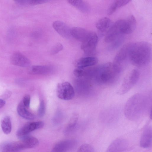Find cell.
Instances as JSON below:
<instances>
[{"label":"cell","mask_w":152,"mask_h":152,"mask_svg":"<svg viewBox=\"0 0 152 152\" xmlns=\"http://www.w3.org/2000/svg\"><path fill=\"white\" fill-rule=\"evenodd\" d=\"M58 97L61 99L68 100L75 96V91L72 85L68 82H64L58 84L56 89Z\"/></svg>","instance_id":"8992f818"},{"label":"cell","mask_w":152,"mask_h":152,"mask_svg":"<svg viewBox=\"0 0 152 152\" xmlns=\"http://www.w3.org/2000/svg\"><path fill=\"white\" fill-rule=\"evenodd\" d=\"M27 108L21 101L17 106V111L18 114L20 116L25 119L29 120L34 119L35 116L30 112Z\"/></svg>","instance_id":"44dd1931"},{"label":"cell","mask_w":152,"mask_h":152,"mask_svg":"<svg viewBox=\"0 0 152 152\" xmlns=\"http://www.w3.org/2000/svg\"><path fill=\"white\" fill-rule=\"evenodd\" d=\"M98 61L97 57L89 56L80 58L76 62L75 65L77 68H83L96 64Z\"/></svg>","instance_id":"2e32d148"},{"label":"cell","mask_w":152,"mask_h":152,"mask_svg":"<svg viewBox=\"0 0 152 152\" xmlns=\"http://www.w3.org/2000/svg\"><path fill=\"white\" fill-rule=\"evenodd\" d=\"M44 123L42 121L28 123L19 129L17 132L16 135L21 139L36 129L42 128L44 126Z\"/></svg>","instance_id":"ba28073f"},{"label":"cell","mask_w":152,"mask_h":152,"mask_svg":"<svg viewBox=\"0 0 152 152\" xmlns=\"http://www.w3.org/2000/svg\"><path fill=\"white\" fill-rule=\"evenodd\" d=\"M124 39L123 35L120 36L110 43V44L108 46V49L110 50L116 49L123 43Z\"/></svg>","instance_id":"d4e9b609"},{"label":"cell","mask_w":152,"mask_h":152,"mask_svg":"<svg viewBox=\"0 0 152 152\" xmlns=\"http://www.w3.org/2000/svg\"><path fill=\"white\" fill-rule=\"evenodd\" d=\"M136 24V19L133 15H131L126 19H124L123 24L124 34L132 33L135 29Z\"/></svg>","instance_id":"e0dca14e"},{"label":"cell","mask_w":152,"mask_h":152,"mask_svg":"<svg viewBox=\"0 0 152 152\" xmlns=\"http://www.w3.org/2000/svg\"><path fill=\"white\" fill-rule=\"evenodd\" d=\"M10 62L13 65L23 67L30 66V60L25 56L19 52L14 53L11 56Z\"/></svg>","instance_id":"9c48e42d"},{"label":"cell","mask_w":152,"mask_h":152,"mask_svg":"<svg viewBox=\"0 0 152 152\" xmlns=\"http://www.w3.org/2000/svg\"><path fill=\"white\" fill-rule=\"evenodd\" d=\"M129 146L128 141L122 138L114 140L108 147L107 152H123L126 150Z\"/></svg>","instance_id":"30bf717a"},{"label":"cell","mask_w":152,"mask_h":152,"mask_svg":"<svg viewBox=\"0 0 152 152\" xmlns=\"http://www.w3.org/2000/svg\"><path fill=\"white\" fill-rule=\"evenodd\" d=\"M30 100V96L28 94L25 95L23 97L22 101L24 105L27 108H28L29 107Z\"/></svg>","instance_id":"f546056e"},{"label":"cell","mask_w":152,"mask_h":152,"mask_svg":"<svg viewBox=\"0 0 152 152\" xmlns=\"http://www.w3.org/2000/svg\"><path fill=\"white\" fill-rule=\"evenodd\" d=\"M131 1V0H115L108 9V15H112L118 8L126 5Z\"/></svg>","instance_id":"603a6c76"},{"label":"cell","mask_w":152,"mask_h":152,"mask_svg":"<svg viewBox=\"0 0 152 152\" xmlns=\"http://www.w3.org/2000/svg\"><path fill=\"white\" fill-rule=\"evenodd\" d=\"M128 43L121 49L115 56L113 63L122 69L123 64L128 58Z\"/></svg>","instance_id":"4fadbf2b"},{"label":"cell","mask_w":152,"mask_h":152,"mask_svg":"<svg viewBox=\"0 0 152 152\" xmlns=\"http://www.w3.org/2000/svg\"><path fill=\"white\" fill-rule=\"evenodd\" d=\"M111 20L108 18L104 17L99 19L96 24V27L100 34H106L112 25Z\"/></svg>","instance_id":"d6986e66"},{"label":"cell","mask_w":152,"mask_h":152,"mask_svg":"<svg viewBox=\"0 0 152 152\" xmlns=\"http://www.w3.org/2000/svg\"><path fill=\"white\" fill-rule=\"evenodd\" d=\"M140 72L137 69L132 70L124 79L118 91V94L122 95L129 91L136 84L139 77Z\"/></svg>","instance_id":"277c9868"},{"label":"cell","mask_w":152,"mask_h":152,"mask_svg":"<svg viewBox=\"0 0 152 152\" xmlns=\"http://www.w3.org/2000/svg\"><path fill=\"white\" fill-rule=\"evenodd\" d=\"M149 104V99L146 95L141 93L135 94L126 102L124 110L125 116L130 120H138L146 113Z\"/></svg>","instance_id":"7a4b0ae2"},{"label":"cell","mask_w":152,"mask_h":152,"mask_svg":"<svg viewBox=\"0 0 152 152\" xmlns=\"http://www.w3.org/2000/svg\"><path fill=\"white\" fill-rule=\"evenodd\" d=\"M151 45L145 42L128 43V59L133 65L139 68L147 65L151 60Z\"/></svg>","instance_id":"6da1fadb"},{"label":"cell","mask_w":152,"mask_h":152,"mask_svg":"<svg viewBox=\"0 0 152 152\" xmlns=\"http://www.w3.org/2000/svg\"><path fill=\"white\" fill-rule=\"evenodd\" d=\"M90 31L79 27H73L71 29L70 31L71 36L81 42L83 41L87 37Z\"/></svg>","instance_id":"ac0fdd59"},{"label":"cell","mask_w":152,"mask_h":152,"mask_svg":"<svg viewBox=\"0 0 152 152\" xmlns=\"http://www.w3.org/2000/svg\"><path fill=\"white\" fill-rule=\"evenodd\" d=\"M52 25L55 31L62 37L68 39L71 36V29L64 22L60 20L55 21Z\"/></svg>","instance_id":"8fae6325"},{"label":"cell","mask_w":152,"mask_h":152,"mask_svg":"<svg viewBox=\"0 0 152 152\" xmlns=\"http://www.w3.org/2000/svg\"><path fill=\"white\" fill-rule=\"evenodd\" d=\"M5 104V101L3 99H0V109L3 107Z\"/></svg>","instance_id":"d6a6232c"},{"label":"cell","mask_w":152,"mask_h":152,"mask_svg":"<svg viewBox=\"0 0 152 152\" xmlns=\"http://www.w3.org/2000/svg\"><path fill=\"white\" fill-rule=\"evenodd\" d=\"M63 48V46L60 43H58L55 45L52 48L50 53L51 55L56 54L62 50Z\"/></svg>","instance_id":"83f0119b"},{"label":"cell","mask_w":152,"mask_h":152,"mask_svg":"<svg viewBox=\"0 0 152 152\" xmlns=\"http://www.w3.org/2000/svg\"><path fill=\"white\" fill-rule=\"evenodd\" d=\"M73 74L76 77H81L85 75L86 71L83 68L77 67L74 70Z\"/></svg>","instance_id":"f1b7e54d"},{"label":"cell","mask_w":152,"mask_h":152,"mask_svg":"<svg viewBox=\"0 0 152 152\" xmlns=\"http://www.w3.org/2000/svg\"><path fill=\"white\" fill-rule=\"evenodd\" d=\"M45 112V106L43 100L40 102L38 110V115L39 117H42L44 115Z\"/></svg>","instance_id":"4316f807"},{"label":"cell","mask_w":152,"mask_h":152,"mask_svg":"<svg viewBox=\"0 0 152 152\" xmlns=\"http://www.w3.org/2000/svg\"><path fill=\"white\" fill-rule=\"evenodd\" d=\"M18 3L22 4H27V0H13Z\"/></svg>","instance_id":"1f68e13d"},{"label":"cell","mask_w":152,"mask_h":152,"mask_svg":"<svg viewBox=\"0 0 152 152\" xmlns=\"http://www.w3.org/2000/svg\"><path fill=\"white\" fill-rule=\"evenodd\" d=\"M152 129L150 126H147L144 129L140 140V145L142 148H147L151 146Z\"/></svg>","instance_id":"7c38bea8"},{"label":"cell","mask_w":152,"mask_h":152,"mask_svg":"<svg viewBox=\"0 0 152 152\" xmlns=\"http://www.w3.org/2000/svg\"><path fill=\"white\" fill-rule=\"evenodd\" d=\"M29 67L28 72L30 75H47L53 71L52 68L47 65H33Z\"/></svg>","instance_id":"9a60e30c"},{"label":"cell","mask_w":152,"mask_h":152,"mask_svg":"<svg viewBox=\"0 0 152 152\" xmlns=\"http://www.w3.org/2000/svg\"><path fill=\"white\" fill-rule=\"evenodd\" d=\"M121 20H118L112 24L105 34L104 41L110 43L120 37L123 35L121 31Z\"/></svg>","instance_id":"52a82bcc"},{"label":"cell","mask_w":152,"mask_h":152,"mask_svg":"<svg viewBox=\"0 0 152 152\" xmlns=\"http://www.w3.org/2000/svg\"><path fill=\"white\" fill-rule=\"evenodd\" d=\"M48 0H28V4L31 5H38L45 3Z\"/></svg>","instance_id":"4dcf8cb0"},{"label":"cell","mask_w":152,"mask_h":152,"mask_svg":"<svg viewBox=\"0 0 152 152\" xmlns=\"http://www.w3.org/2000/svg\"><path fill=\"white\" fill-rule=\"evenodd\" d=\"M68 2L79 11L83 13L89 12L88 6L83 0H67Z\"/></svg>","instance_id":"7402d4cb"},{"label":"cell","mask_w":152,"mask_h":152,"mask_svg":"<svg viewBox=\"0 0 152 152\" xmlns=\"http://www.w3.org/2000/svg\"><path fill=\"white\" fill-rule=\"evenodd\" d=\"M78 152H94L93 147L88 144H83L81 145L78 149Z\"/></svg>","instance_id":"484cf974"},{"label":"cell","mask_w":152,"mask_h":152,"mask_svg":"<svg viewBox=\"0 0 152 152\" xmlns=\"http://www.w3.org/2000/svg\"><path fill=\"white\" fill-rule=\"evenodd\" d=\"M98 41L96 33L90 31L87 37L82 42L81 48L86 55H93L95 53Z\"/></svg>","instance_id":"5b68a950"},{"label":"cell","mask_w":152,"mask_h":152,"mask_svg":"<svg viewBox=\"0 0 152 152\" xmlns=\"http://www.w3.org/2000/svg\"><path fill=\"white\" fill-rule=\"evenodd\" d=\"M20 141L23 149L34 147L39 143V141L37 138L28 135L20 139Z\"/></svg>","instance_id":"ffe728a7"},{"label":"cell","mask_w":152,"mask_h":152,"mask_svg":"<svg viewBox=\"0 0 152 152\" xmlns=\"http://www.w3.org/2000/svg\"><path fill=\"white\" fill-rule=\"evenodd\" d=\"M75 144V141L72 140H64L60 141L54 146L52 151L62 152L67 151L73 147Z\"/></svg>","instance_id":"5bb4252c"},{"label":"cell","mask_w":152,"mask_h":152,"mask_svg":"<svg viewBox=\"0 0 152 152\" xmlns=\"http://www.w3.org/2000/svg\"><path fill=\"white\" fill-rule=\"evenodd\" d=\"M2 130L5 134H10L12 130V124L10 117L7 116L2 119L1 124Z\"/></svg>","instance_id":"cb8c5ba5"},{"label":"cell","mask_w":152,"mask_h":152,"mask_svg":"<svg viewBox=\"0 0 152 152\" xmlns=\"http://www.w3.org/2000/svg\"><path fill=\"white\" fill-rule=\"evenodd\" d=\"M27 0V4H28V0Z\"/></svg>","instance_id":"836d02e7"},{"label":"cell","mask_w":152,"mask_h":152,"mask_svg":"<svg viewBox=\"0 0 152 152\" xmlns=\"http://www.w3.org/2000/svg\"><path fill=\"white\" fill-rule=\"evenodd\" d=\"M121 70L113 62H107L90 69L89 77L98 84H109L116 81Z\"/></svg>","instance_id":"3957f363"}]
</instances>
